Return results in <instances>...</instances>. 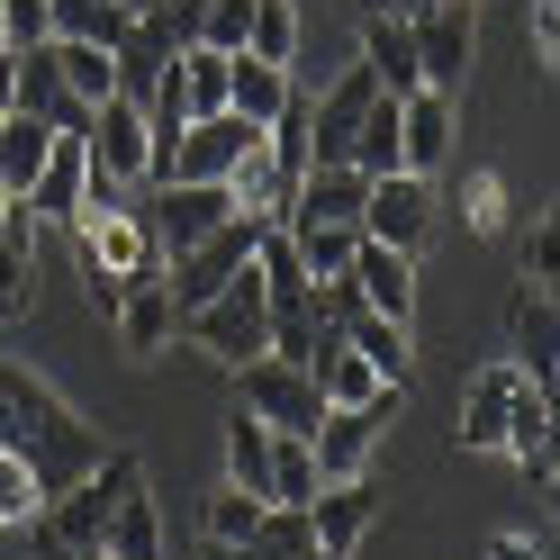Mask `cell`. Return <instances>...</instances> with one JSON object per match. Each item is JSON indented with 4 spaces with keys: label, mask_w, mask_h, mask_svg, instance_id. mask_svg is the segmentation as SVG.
I'll use <instances>...</instances> for the list:
<instances>
[{
    "label": "cell",
    "mask_w": 560,
    "mask_h": 560,
    "mask_svg": "<svg viewBox=\"0 0 560 560\" xmlns=\"http://www.w3.org/2000/svg\"><path fill=\"white\" fill-rule=\"evenodd\" d=\"M0 462H19L37 479V498H63L73 479L109 462V443L55 380H37L27 362H0Z\"/></svg>",
    "instance_id": "cell-1"
},
{
    "label": "cell",
    "mask_w": 560,
    "mask_h": 560,
    "mask_svg": "<svg viewBox=\"0 0 560 560\" xmlns=\"http://www.w3.org/2000/svg\"><path fill=\"white\" fill-rule=\"evenodd\" d=\"M63 226H73L82 290H91L100 317H118V299L136 290V280H163V244L145 226V190H118V182H100V172H91V190H82V208Z\"/></svg>",
    "instance_id": "cell-2"
},
{
    "label": "cell",
    "mask_w": 560,
    "mask_h": 560,
    "mask_svg": "<svg viewBox=\"0 0 560 560\" xmlns=\"http://www.w3.org/2000/svg\"><path fill=\"white\" fill-rule=\"evenodd\" d=\"M182 343L208 353V362H226V371L262 362V353H271V290H262V271L244 262L208 307H190V317H182Z\"/></svg>",
    "instance_id": "cell-3"
},
{
    "label": "cell",
    "mask_w": 560,
    "mask_h": 560,
    "mask_svg": "<svg viewBox=\"0 0 560 560\" xmlns=\"http://www.w3.org/2000/svg\"><path fill=\"white\" fill-rule=\"evenodd\" d=\"M398 407H407V389H380L371 407H326L317 434H307V452H317V479H326V488H335V479H371L380 443H389V425H398Z\"/></svg>",
    "instance_id": "cell-4"
},
{
    "label": "cell",
    "mask_w": 560,
    "mask_h": 560,
    "mask_svg": "<svg viewBox=\"0 0 560 560\" xmlns=\"http://www.w3.org/2000/svg\"><path fill=\"white\" fill-rule=\"evenodd\" d=\"M254 254H262V218H226L218 235H199L190 254H172V262H163L172 307H182V317H190V307H208V299H218V290H226V280L254 262Z\"/></svg>",
    "instance_id": "cell-5"
},
{
    "label": "cell",
    "mask_w": 560,
    "mask_h": 560,
    "mask_svg": "<svg viewBox=\"0 0 560 560\" xmlns=\"http://www.w3.org/2000/svg\"><path fill=\"white\" fill-rule=\"evenodd\" d=\"M82 154L100 182H118V190H145L154 182V127H145V100H100L91 127H82Z\"/></svg>",
    "instance_id": "cell-6"
},
{
    "label": "cell",
    "mask_w": 560,
    "mask_h": 560,
    "mask_svg": "<svg viewBox=\"0 0 560 560\" xmlns=\"http://www.w3.org/2000/svg\"><path fill=\"white\" fill-rule=\"evenodd\" d=\"M407 37H416V82L443 91V100H462L470 46H479V10H470V0H434V10L407 19Z\"/></svg>",
    "instance_id": "cell-7"
},
{
    "label": "cell",
    "mask_w": 560,
    "mask_h": 560,
    "mask_svg": "<svg viewBox=\"0 0 560 560\" xmlns=\"http://www.w3.org/2000/svg\"><path fill=\"white\" fill-rule=\"evenodd\" d=\"M235 380H244V416H254V425H271V434H299V443L317 434L326 398H317V380H307L299 362H271V353H262V362H244Z\"/></svg>",
    "instance_id": "cell-8"
},
{
    "label": "cell",
    "mask_w": 560,
    "mask_h": 560,
    "mask_svg": "<svg viewBox=\"0 0 560 560\" xmlns=\"http://www.w3.org/2000/svg\"><path fill=\"white\" fill-rule=\"evenodd\" d=\"M434 235V182L416 172H380L362 190V244H389V254H416Z\"/></svg>",
    "instance_id": "cell-9"
},
{
    "label": "cell",
    "mask_w": 560,
    "mask_h": 560,
    "mask_svg": "<svg viewBox=\"0 0 560 560\" xmlns=\"http://www.w3.org/2000/svg\"><path fill=\"white\" fill-rule=\"evenodd\" d=\"M226 218H235V199H226L218 182H163V190H145V226H154V244H163V262L190 254L199 235H218Z\"/></svg>",
    "instance_id": "cell-10"
},
{
    "label": "cell",
    "mask_w": 560,
    "mask_h": 560,
    "mask_svg": "<svg viewBox=\"0 0 560 560\" xmlns=\"http://www.w3.org/2000/svg\"><path fill=\"white\" fill-rule=\"evenodd\" d=\"M371 524H380V488L371 479H335V488L307 498V551L317 560H353Z\"/></svg>",
    "instance_id": "cell-11"
},
{
    "label": "cell",
    "mask_w": 560,
    "mask_h": 560,
    "mask_svg": "<svg viewBox=\"0 0 560 560\" xmlns=\"http://www.w3.org/2000/svg\"><path fill=\"white\" fill-rule=\"evenodd\" d=\"M506 362L534 380V389H551V371H560V290H534V280L515 290V307H506Z\"/></svg>",
    "instance_id": "cell-12"
},
{
    "label": "cell",
    "mask_w": 560,
    "mask_h": 560,
    "mask_svg": "<svg viewBox=\"0 0 560 560\" xmlns=\"http://www.w3.org/2000/svg\"><path fill=\"white\" fill-rule=\"evenodd\" d=\"M524 389H534V380H524L506 353L479 362V380L462 389V425H452V443H462V452H498V443H506V407H515Z\"/></svg>",
    "instance_id": "cell-13"
},
{
    "label": "cell",
    "mask_w": 560,
    "mask_h": 560,
    "mask_svg": "<svg viewBox=\"0 0 560 560\" xmlns=\"http://www.w3.org/2000/svg\"><path fill=\"white\" fill-rule=\"evenodd\" d=\"M343 280H353V299L371 307V317H389V326L416 317V254H389V244H353Z\"/></svg>",
    "instance_id": "cell-14"
},
{
    "label": "cell",
    "mask_w": 560,
    "mask_h": 560,
    "mask_svg": "<svg viewBox=\"0 0 560 560\" xmlns=\"http://www.w3.org/2000/svg\"><path fill=\"white\" fill-rule=\"evenodd\" d=\"M443 163H452V100L443 91H407L398 100V172L434 182Z\"/></svg>",
    "instance_id": "cell-15"
},
{
    "label": "cell",
    "mask_w": 560,
    "mask_h": 560,
    "mask_svg": "<svg viewBox=\"0 0 560 560\" xmlns=\"http://www.w3.org/2000/svg\"><path fill=\"white\" fill-rule=\"evenodd\" d=\"M118 343H127V362H154V353H172L182 343V307H172V290L163 280H136V290L118 299Z\"/></svg>",
    "instance_id": "cell-16"
},
{
    "label": "cell",
    "mask_w": 560,
    "mask_h": 560,
    "mask_svg": "<svg viewBox=\"0 0 560 560\" xmlns=\"http://www.w3.org/2000/svg\"><path fill=\"white\" fill-rule=\"evenodd\" d=\"M10 82H19V109L37 118V127H55V136H82V127H91V109L63 91V73H55L46 46H37V55H10Z\"/></svg>",
    "instance_id": "cell-17"
},
{
    "label": "cell",
    "mask_w": 560,
    "mask_h": 560,
    "mask_svg": "<svg viewBox=\"0 0 560 560\" xmlns=\"http://www.w3.org/2000/svg\"><path fill=\"white\" fill-rule=\"evenodd\" d=\"M100 551L109 560H163V506H154V479L136 470L118 488V506H109V534H100Z\"/></svg>",
    "instance_id": "cell-18"
},
{
    "label": "cell",
    "mask_w": 560,
    "mask_h": 560,
    "mask_svg": "<svg viewBox=\"0 0 560 560\" xmlns=\"http://www.w3.org/2000/svg\"><path fill=\"white\" fill-rule=\"evenodd\" d=\"M82 190H91V154H82V136H55V154H46L37 182H27V199H19V208H27L37 226H46V218L63 226V218L82 208Z\"/></svg>",
    "instance_id": "cell-19"
},
{
    "label": "cell",
    "mask_w": 560,
    "mask_h": 560,
    "mask_svg": "<svg viewBox=\"0 0 560 560\" xmlns=\"http://www.w3.org/2000/svg\"><path fill=\"white\" fill-rule=\"evenodd\" d=\"M362 172L353 163H307V182H299V199H290V218H317V226H362ZM280 218V226H290Z\"/></svg>",
    "instance_id": "cell-20"
},
{
    "label": "cell",
    "mask_w": 560,
    "mask_h": 560,
    "mask_svg": "<svg viewBox=\"0 0 560 560\" xmlns=\"http://www.w3.org/2000/svg\"><path fill=\"white\" fill-rule=\"evenodd\" d=\"M27 307H37V218L10 208V226H0V326H19Z\"/></svg>",
    "instance_id": "cell-21"
},
{
    "label": "cell",
    "mask_w": 560,
    "mask_h": 560,
    "mask_svg": "<svg viewBox=\"0 0 560 560\" xmlns=\"http://www.w3.org/2000/svg\"><path fill=\"white\" fill-rule=\"evenodd\" d=\"M290 100H299V73H280V63H254V55H235V63H226V109H235L244 127H271Z\"/></svg>",
    "instance_id": "cell-22"
},
{
    "label": "cell",
    "mask_w": 560,
    "mask_h": 560,
    "mask_svg": "<svg viewBox=\"0 0 560 560\" xmlns=\"http://www.w3.org/2000/svg\"><path fill=\"white\" fill-rule=\"evenodd\" d=\"M307 380H317V398H326V407H371L380 389H398V380H380V371H371V362H362L343 335H326V343H317Z\"/></svg>",
    "instance_id": "cell-23"
},
{
    "label": "cell",
    "mask_w": 560,
    "mask_h": 560,
    "mask_svg": "<svg viewBox=\"0 0 560 560\" xmlns=\"http://www.w3.org/2000/svg\"><path fill=\"white\" fill-rule=\"evenodd\" d=\"M362 63H371V82L407 100V91H425L416 82V37H407V19H362Z\"/></svg>",
    "instance_id": "cell-24"
},
{
    "label": "cell",
    "mask_w": 560,
    "mask_h": 560,
    "mask_svg": "<svg viewBox=\"0 0 560 560\" xmlns=\"http://www.w3.org/2000/svg\"><path fill=\"white\" fill-rule=\"evenodd\" d=\"M127 27H136V19L118 10V0H55V37H63V46H100V55H118V46H127ZM55 37H46V46H55Z\"/></svg>",
    "instance_id": "cell-25"
},
{
    "label": "cell",
    "mask_w": 560,
    "mask_h": 560,
    "mask_svg": "<svg viewBox=\"0 0 560 560\" xmlns=\"http://www.w3.org/2000/svg\"><path fill=\"white\" fill-rule=\"evenodd\" d=\"M46 154H55V127H37L27 109H10V127H0V190L27 199V182L46 172Z\"/></svg>",
    "instance_id": "cell-26"
},
{
    "label": "cell",
    "mask_w": 560,
    "mask_h": 560,
    "mask_svg": "<svg viewBox=\"0 0 560 560\" xmlns=\"http://www.w3.org/2000/svg\"><path fill=\"white\" fill-rule=\"evenodd\" d=\"M226 488H244V498H262V488H271V425H254L244 407L226 416Z\"/></svg>",
    "instance_id": "cell-27"
},
{
    "label": "cell",
    "mask_w": 560,
    "mask_h": 560,
    "mask_svg": "<svg viewBox=\"0 0 560 560\" xmlns=\"http://www.w3.org/2000/svg\"><path fill=\"white\" fill-rule=\"evenodd\" d=\"M280 235H290L307 280H343V262H353V244H362V226H317V218H290Z\"/></svg>",
    "instance_id": "cell-28"
},
{
    "label": "cell",
    "mask_w": 560,
    "mask_h": 560,
    "mask_svg": "<svg viewBox=\"0 0 560 560\" xmlns=\"http://www.w3.org/2000/svg\"><path fill=\"white\" fill-rule=\"evenodd\" d=\"M317 452H307L299 434H271V488H262V498L271 506H290V515H307V498H317Z\"/></svg>",
    "instance_id": "cell-29"
},
{
    "label": "cell",
    "mask_w": 560,
    "mask_h": 560,
    "mask_svg": "<svg viewBox=\"0 0 560 560\" xmlns=\"http://www.w3.org/2000/svg\"><path fill=\"white\" fill-rule=\"evenodd\" d=\"M55 55V73H63V91L82 100V109H100V100H118V55H100V46H46Z\"/></svg>",
    "instance_id": "cell-30"
},
{
    "label": "cell",
    "mask_w": 560,
    "mask_h": 560,
    "mask_svg": "<svg viewBox=\"0 0 560 560\" xmlns=\"http://www.w3.org/2000/svg\"><path fill=\"white\" fill-rule=\"evenodd\" d=\"M244 55H254V63H280V73H299V10H290V0H254Z\"/></svg>",
    "instance_id": "cell-31"
},
{
    "label": "cell",
    "mask_w": 560,
    "mask_h": 560,
    "mask_svg": "<svg viewBox=\"0 0 560 560\" xmlns=\"http://www.w3.org/2000/svg\"><path fill=\"white\" fill-rule=\"evenodd\" d=\"M343 343H353L380 380H398V389H407V362H416V353H407V326H389V317H371V307H362V317L343 326Z\"/></svg>",
    "instance_id": "cell-32"
},
{
    "label": "cell",
    "mask_w": 560,
    "mask_h": 560,
    "mask_svg": "<svg viewBox=\"0 0 560 560\" xmlns=\"http://www.w3.org/2000/svg\"><path fill=\"white\" fill-rule=\"evenodd\" d=\"M262 524V498H244V488H208L199 506V542H244Z\"/></svg>",
    "instance_id": "cell-33"
},
{
    "label": "cell",
    "mask_w": 560,
    "mask_h": 560,
    "mask_svg": "<svg viewBox=\"0 0 560 560\" xmlns=\"http://www.w3.org/2000/svg\"><path fill=\"white\" fill-rule=\"evenodd\" d=\"M55 37V0H0V55H37Z\"/></svg>",
    "instance_id": "cell-34"
},
{
    "label": "cell",
    "mask_w": 560,
    "mask_h": 560,
    "mask_svg": "<svg viewBox=\"0 0 560 560\" xmlns=\"http://www.w3.org/2000/svg\"><path fill=\"white\" fill-rule=\"evenodd\" d=\"M515 262H524V280H534V290H560V218H551V208H534V226H524V244H515Z\"/></svg>",
    "instance_id": "cell-35"
},
{
    "label": "cell",
    "mask_w": 560,
    "mask_h": 560,
    "mask_svg": "<svg viewBox=\"0 0 560 560\" xmlns=\"http://www.w3.org/2000/svg\"><path fill=\"white\" fill-rule=\"evenodd\" d=\"M244 27H254V0H208V10H199V37H190V46L244 55Z\"/></svg>",
    "instance_id": "cell-36"
},
{
    "label": "cell",
    "mask_w": 560,
    "mask_h": 560,
    "mask_svg": "<svg viewBox=\"0 0 560 560\" xmlns=\"http://www.w3.org/2000/svg\"><path fill=\"white\" fill-rule=\"evenodd\" d=\"M46 498H37V479H27L19 462H0V534H19V524H37Z\"/></svg>",
    "instance_id": "cell-37"
},
{
    "label": "cell",
    "mask_w": 560,
    "mask_h": 560,
    "mask_svg": "<svg viewBox=\"0 0 560 560\" xmlns=\"http://www.w3.org/2000/svg\"><path fill=\"white\" fill-rule=\"evenodd\" d=\"M524 27H534V73L551 82V73H560V0H534V10H524Z\"/></svg>",
    "instance_id": "cell-38"
},
{
    "label": "cell",
    "mask_w": 560,
    "mask_h": 560,
    "mask_svg": "<svg viewBox=\"0 0 560 560\" xmlns=\"http://www.w3.org/2000/svg\"><path fill=\"white\" fill-rule=\"evenodd\" d=\"M506 218V182L498 172H470V226H498Z\"/></svg>",
    "instance_id": "cell-39"
},
{
    "label": "cell",
    "mask_w": 560,
    "mask_h": 560,
    "mask_svg": "<svg viewBox=\"0 0 560 560\" xmlns=\"http://www.w3.org/2000/svg\"><path fill=\"white\" fill-rule=\"evenodd\" d=\"M362 19H416V10H434V0H353Z\"/></svg>",
    "instance_id": "cell-40"
},
{
    "label": "cell",
    "mask_w": 560,
    "mask_h": 560,
    "mask_svg": "<svg viewBox=\"0 0 560 560\" xmlns=\"http://www.w3.org/2000/svg\"><path fill=\"white\" fill-rule=\"evenodd\" d=\"M488 560H551V542H542V534H534V542H524V534H506V542L488 551Z\"/></svg>",
    "instance_id": "cell-41"
},
{
    "label": "cell",
    "mask_w": 560,
    "mask_h": 560,
    "mask_svg": "<svg viewBox=\"0 0 560 560\" xmlns=\"http://www.w3.org/2000/svg\"><path fill=\"white\" fill-rule=\"evenodd\" d=\"M10 109H19V82H10V55H0V127H10Z\"/></svg>",
    "instance_id": "cell-42"
},
{
    "label": "cell",
    "mask_w": 560,
    "mask_h": 560,
    "mask_svg": "<svg viewBox=\"0 0 560 560\" xmlns=\"http://www.w3.org/2000/svg\"><path fill=\"white\" fill-rule=\"evenodd\" d=\"M118 10H127V19H145V10H154V0H118Z\"/></svg>",
    "instance_id": "cell-43"
},
{
    "label": "cell",
    "mask_w": 560,
    "mask_h": 560,
    "mask_svg": "<svg viewBox=\"0 0 560 560\" xmlns=\"http://www.w3.org/2000/svg\"><path fill=\"white\" fill-rule=\"evenodd\" d=\"M10 208H19V199H10V190H0V226H10Z\"/></svg>",
    "instance_id": "cell-44"
},
{
    "label": "cell",
    "mask_w": 560,
    "mask_h": 560,
    "mask_svg": "<svg viewBox=\"0 0 560 560\" xmlns=\"http://www.w3.org/2000/svg\"><path fill=\"white\" fill-rule=\"evenodd\" d=\"M73 560H109V551H73Z\"/></svg>",
    "instance_id": "cell-45"
},
{
    "label": "cell",
    "mask_w": 560,
    "mask_h": 560,
    "mask_svg": "<svg viewBox=\"0 0 560 560\" xmlns=\"http://www.w3.org/2000/svg\"><path fill=\"white\" fill-rule=\"evenodd\" d=\"M299 560H317V551H299Z\"/></svg>",
    "instance_id": "cell-46"
}]
</instances>
